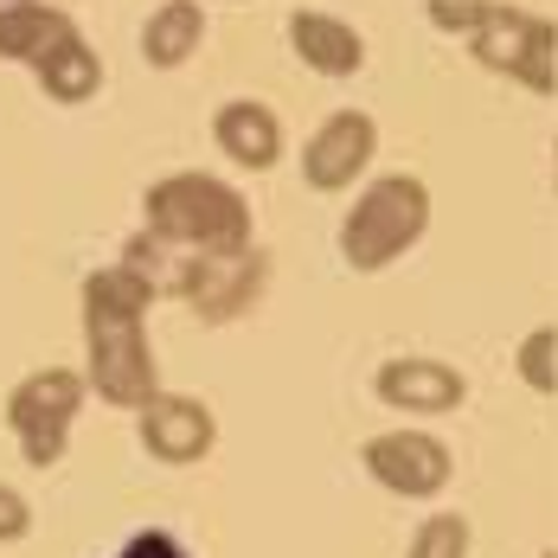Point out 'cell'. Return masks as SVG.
Wrapping results in <instances>:
<instances>
[{
    "label": "cell",
    "mask_w": 558,
    "mask_h": 558,
    "mask_svg": "<svg viewBox=\"0 0 558 558\" xmlns=\"http://www.w3.org/2000/svg\"><path fill=\"white\" fill-rule=\"evenodd\" d=\"M155 282L142 277L129 257L122 264H104L84 277V347H90V391L116 404V411H142L155 391H161V373H155V347H148V308H155Z\"/></svg>",
    "instance_id": "cell-1"
},
{
    "label": "cell",
    "mask_w": 558,
    "mask_h": 558,
    "mask_svg": "<svg viewBox=\"0 0 558 558\" xmlns=\"http://www.w3.org/2000/svg\"><path fill=\"white\" fill-rule=\"evenodd\" d=\"M424 13H430L437 33L469 39L482 71H495V77L533 90V97L558 90V26L546 13L513 7V0H430Z\"/></svg>",
    "instance_id": "cell-2"
},
{
    "label": "cell",
    "mask_w": 558,
    "mask_h": 558,
    "mask_svg": "<svg viewBox=\"0 0 558 558\" xmlns=\"http://www.w3.org/2000/svg\"><path fill=\"white\" fill-rule=\"evenodd\" d=\"M142 231L173 251H251V206L219 173H168L142 193Z\"/></svg>",
    "instance_id": "cell-3"
},
{
    "label": "cell",
    "mask_w": 558,
    "mask_h": 558,
    "mask_svg": "<svg viewBox=\"0 0 558 558\" xmlns=\"http://www.w3.org/2000/svg\"><path fill=\"white\" fill-rule=\"evenodd\" d=\"M424 231H430V186L417 173H379L360 186L353 213L340 219V264L360 277H379Z\"/></svg>",
    "instance_id": "cell-4"
},
{
    "label": "cell",
    "mask_w": 558,
    "mask_h": 558,
    "mask_svg": "<svg viewBox=\"0 0 558 558\" xmlns=\"http://www.w3.org/2000/svg\"><path fill=\"white\" fill-rule=\"evenodd\" d=\"M84 391H90V379L77 366H39V373H26L7 391V430H13V444H20V456L33 469H58L64 462L71 424L84 411Z\"/></svg>",
    "instance_id": "cell-5"
},
{
    "label": "cell",
    "mask_w": 558,
    "mask_h": 558,
    "mask_svg": "<svg viewBox=\"0 0 558 558\" xmlns=\"http://www.w3.org/2000/svg\"><path fill=\"white\" fill-rule=\"evenodd\" d=\"M360 462H366V475L398 495V501H437L449 488V475H456V456L437 430H417V424H398V430H379V437H366L360 444Z\"/></svg>",
    "instance_id": "cell-6"
},
{
    "label": "cell",
    "mask_w": 558,
    "mask_h": 558,
    "mask_svg": "<svg viewBox=\"0 0 558 558\" xmlns=\"http://www.w3.org/2000/svg\"><path fill=\"white\" fill-rule=\"evenodd\" d=\"M373 155H379V122L366 110H335L302 142V180L315 193H347L353 180H366Z\"/></svg>",
    "instance_id": "cell-7"
},
{
    "label": "cell",
    "mask_w": 558,
    "mask_h": 558,
    "mask_svg": "<svg viewBox=\"0 0 558 558\" xmlns=\"http://www.w3.org/2000/svg\"><path fill=\"white\" fill-rule=\"evenodd\" d=\"M135 430H142V449H148L155 462H168V469H186V462L213 456V444H219L213 404H206V398H186V391H155V398L142 404Z\"/></svg>",
    "instance_id": "cell-8"
},
{
    "label": "cell",
    "mask_w": 558,
    "mask_h": 558,
    "mask_svg": "<svg viewBox=\"0 0 558 558\" xmlns=\"http://www.w3.org/2000/svg\"><path fill=\"white\" fill-rule=\"evenodd\" d=\"M373 391L386 411H404V417H449L462 398H469V379L449 366V360H430V353H398L373 373Z\"/></svg>",
    "instance_id": "cell-9"
},
{
    "label": "cell",
    "mask_w": 558,
    "mask_h": 558,
    "mask_svg": "<svg viewBox=\"0 0 558 558\" xmlns=\"http://www.w3.org/2000/svg\"><path fill=\"white\" fill-rule=\"evenodd\" d=\"M289 46L315 77H360L366 71V39L353 20L322 13V7H295L289 13Z\"/></svg>",
    "instance_id": "cell-10"
},
{
    "label": "cell",
    "mask_w": 558,
    "mask_h": 558,
    "mask_svg": "<svg viewBox=\"0 0 558 558\" xmlns=\"http://www.w3.org/2000/svg\"><path fill=\"white\" fill-rule=\"evenodd\" d=\"M213 142H219V155L231 168L244 173H270L282 161V122L270 104H257V97H231L219 104L213 116Z\"/></svg>",
    "instance_id": "cell-11"
},
{
    "label": "cell",
    "mask_w": 558,
    "mask_h": 558,
    "mask_svg": "<svg viewBox=\"0 0 558 558\" xmlns=\"http://www.w3.org/2000/svg\"><path fill=\"white\" fill-rule=\"evenodd\" d=\"M77 33V20H71V7H58V0H20V7H0V58L7 64H39V58L52 52L58 39H71Z\"/></svg>",
    "instance_id": "cell-12"
},
{
    "label": "cell",
    "mask_w": 558,
    "mask_h": 558,
    "mask_svg": "<svg viewBox=\"0 0 558 558\" xmlns=\"http://www.w3.org/2000/svg\"><path fill=\"white\" fill-rule=\"evenodd\" d=\"M206 46V0H161L142 26V58L155 71H180Z\"/></svg>",
    "instance_id": "cell-13"
},
{
    "label": "cell",
    "mask_w": 558,
    "mask_h": 558,
    "mask_svg": "<svg viewBox=\"0 0 558 558\" xmlns=\"http://www.w3.org/2000/svg\"><path fill=\"white\" fill-rule=\"evenodd\" d=\"M33 84H39L52 104H90V97L104 90V58H97V46H90L84 33H71V39H58L52 52L33 64Z\"/></svg>",
    "instance_id": "cell-14"
},
{
    "label": "cell",
    "mask_w": 558,
    "mask_h": 558,
    "mask_svg": "<svg viewBox=\"0 0 558 558\" xmlns=\"http://www.w3.org/2000/svg\"><path fill=\"white\" fill-rule=\"evenodd\" d=\"M513 366H520V379H526V391L553 398V391H558V328H553V322H539L533 335L520 340Z\"/></svg>",
    "instance_id": "cell-15"
},
{
    "label": "cell",
    "mask_w": 558,
    "mask_h": 558,
    "mask_svg": "<svg viewBox=\"0 0 558 558\" xmlns=\"http://www.w3.org/2000/svg\"><path fill=\"white\" fill-rule=\"evenodd\" d=\"M404 558H469V520H462V513H430V520L411 533Z\"/></svg>",
    "instance_id": "cell-16"
},
{
    "label": "cell",
    "mask_w": 558,
    "mask_h": 558,
    "mask_svg": "<svg viewBox=\"0 0 558 558\" xmlns=\"http://www.w3.org/2000/svg\"><path fill=\"white\" fill-rule=\"evenodd\" d=\"M26 533H33V507H26L20 488L0 482V546H13V539H26Z\"/></svg>",
    "instance_id": "cell-17"
},
{
    "label": "cell",
    "mask_w": 558,
    "mask_h": 558,
    "mask_svg": "<svg viewBox=\"0 0 558 558\" xmlns=\"http://www.w3.org/2000/svg\"><path fill=\"white\" fill-rule=\"evenodd\" d=\"M116 558H186V546H180L173 533H161V526H148V533H135Z\"/></svg>",
    "instance_id": "cell-18"
},
{
    "label": "cell",
    "mask_w": 558,
    "mask_h": 558,
    "mask_svg": "<svg viewBox=\"0 0 558 558\" xmlns=\"http://www.w3.org/2000/svg\"><path fill=\"white\" fill-rule=\"evenodd\" d=\"M553 193H558V142H553Z\"/></svg>",
    "instance_id": "cell-19"
},
{
    "label": "cell",
    "mask_w": 558,
    "mask_h": 558,
    "mask_svg": "<svg viewBox=\"0 0 558 558\" xmlns=\"http://www.w3.org/2000/svg\"><path fill=\"white\" fill-rule=\"evenodd\" d=\"M219 7H244V0H219Z\"/></svg>",
    "instance_id": "cell-20"
},
{
    "label": "cell",
    "mask_w": 558,
    "mask_h": 558,
    "mask_svg": "<svg viewBox=\"0 0 558 558\" xmlns=\"http://www.w3.org/2000/svg\"><path fill=\"white\" fill-rule=\"evenodd\" d=\"M0 7H20V0H0Z\"/></svg>",
    "instance_id": "cell-21"
}]
</instances>
